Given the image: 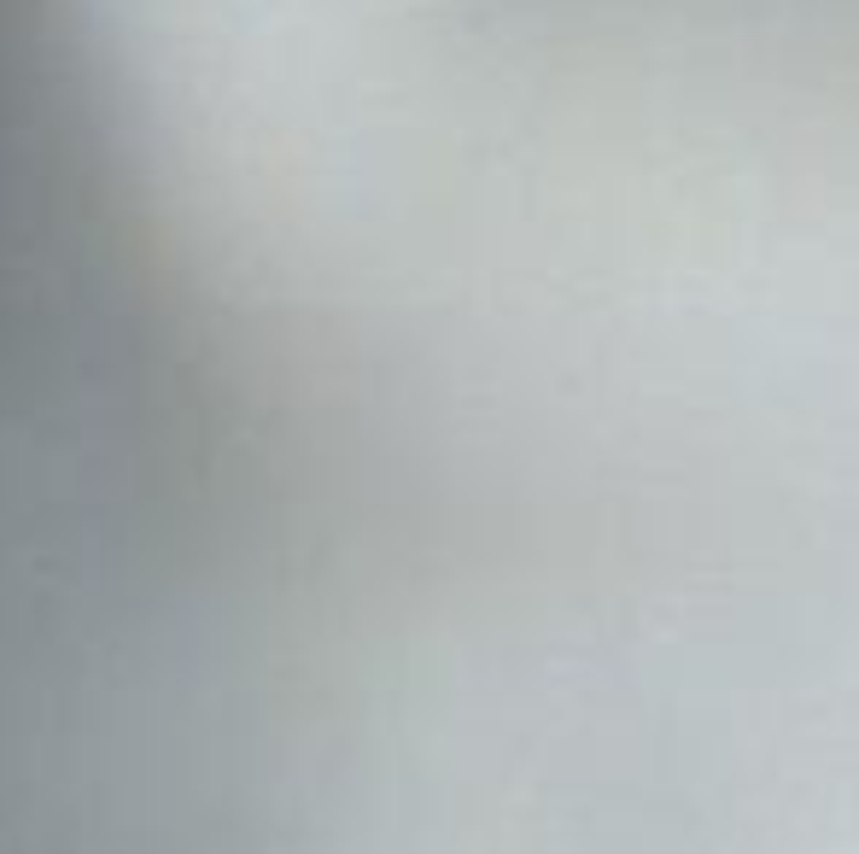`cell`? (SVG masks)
Wrapping results in <instances>:
<instances>
[{"mask_svg": "<svg viewBox=\"0 0 859 854\" xmlns=\"http://www.w3.org/2000/svg\"><path fill=\"white\" fill-rule=\"evenodd\" d=\"M392 421L468 802L532 854H859V188L439 275Z\"/></svg>", "mask_w": 859, "mask_h": 854, "instance_id": "1", "label": "cell"}]
</instances>
